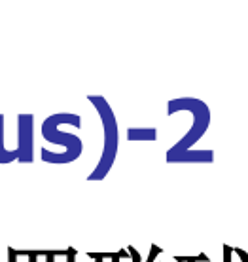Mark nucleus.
I'll return each instance as SVG.
<instances>
[{
  "label": "nucleus",
  "mask_w": 248,
  "mask_h": 262,
  "mask_svg": "<svg viewBox=\"0 0 248 262\" xmlns=\"http://www.w3.org/2000/svg\"><path fill=\"white\" fill-rule=\"evenodd\" d=\"M29 122H33V116H21V131H19V158L21 160H29L27 154L33 152V141H29V137H33V127Z\"/></svg>",
  "instance_id": "nucleus-1"
}]
</instances>
